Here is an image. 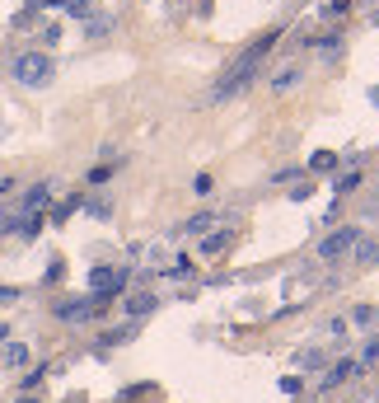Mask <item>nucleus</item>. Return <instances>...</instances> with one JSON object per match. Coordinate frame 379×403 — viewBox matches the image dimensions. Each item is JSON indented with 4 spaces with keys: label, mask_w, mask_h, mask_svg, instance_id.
<instances>
[{
    "label": "nucleus",
    "mask_w": 379,
    "mask_h": 403,
    "mask_svg": "<svg viewBox=\"0 0 379 403\" xmlns=\"http://www.w3.org/2000/svg\"><path fill=\"white\" fill-rule=\"evenodd\" d=\"M277 43H281V28H272V33H262V38H257V43H253V47H248V52L235 61V70H230V75H225L220 85L211 90V103H230L235 94H244V90H248V80L257 75V66L267 61V52H272Z\"/></svg>",
    "instance_id": "obj_1"
},
{
    "label": "nucleus",
    "mask_w": 379,
    "mask_h": 403,
    "mask_svg": "<svg viewBox=\"0 0 379 403\" xmlns=\"http://www.w3.org/2000/svg\"><path fill=\"white\" fill-rule=\"evenodd\" d=\"M10 70H14V80H19L23 90H47L56 80V61L47 52H19Z\"/></svg>",
    "instance_id": "obj_2"
},
{
    "label": "nucleus",
    "mask_w": 379,
    "mask_h": 403,
    "mask_svg": "<svg viewBox=\"0 0 379 403\" xmlns=\"http://www.w3.org/2000/svg\"><path fill=\"white\" fill-rule=\"evenodd\" d=\"M356 244H361V225H337L333 235L319 239V258H324V263H337V258L351 253Z\"/></svg>",
    "instance_id": "obj_3"
},
{
    "label": "nucleus",
    "mask_w": 379,
    "mask_h": 403,
    "mask_svg": "<svg viewBox=\"0 0 379 403\" xmlns=\"http://www.w3.org/2000/svg\"><path fill=\"white\" fill-rule=\"evenodd\" d=\"M127 281H132V272H127V268H94V272H90V295L103 305L108 295L127 291Z\"/></svg>",
    "instance_id": "obj_4"
},
{
    "label": "nucleus",
    "mask_w": 379,
    "mask_h": 403,
    "mask_svg": "<svg viewBox=\"0 0 379 403\" xmlns=\"http://www.w3.org/2000/svg\"><path fill=\"white\" fill-rule=\"evenodd\" d=\"M52 314L61 324H90L94 314H99V300H94V295H66V300L52 305Z\"/></svg>",
    "instance_id": "obj_5"
},
{
    "label": "nucleus",
    "mask_w": 379,
    "mask_h": 403,
    "mask_svg": "<svg viewBox=\"0 0 379 403\" xmlns=\"http://www.w3.org/2000/svg\"><path fill=\"white\" fill-rule=\"evenodd\" d=\"M52 192H56V183H33V188L19 197V206H14L10 216H43V206L52 202Z\"/></svg>",
    "instance_id": "obj_6"
},
{
    "label": "nucleus",
    "mask_w": 379,
    "mask_h": 403,
    "mask_svg": "<svg viewBox=\"0 0 379 403\" xmlns=\"http://www.w3.org/2000/svg\"><path fill=\"white\" fill-rule=\"evenodd\" d=\"M230 244H235V225L220 221V225H211V235H201V244H197V248H201L206 258H215V253H225Z\"/></svg>",
    "instance_id": "obj_7"
},
{
    "label": "nucleus",
    "mask_w": 379,
    "mask_h": 403,
    "mask_svg": "<svg viewBox=\"0 0 379 403\" xmlns=\"http://www.w3.org/2000/svg\"><path fill=\"white\" fill-rule=\"evenodd\" d=\"M309 47H314V56H319V61H328V66H333V61H342V33H314L309 38Z\"/></svg>",
    "instance_id": "obj_8"
},
{
    "label": "nucleus",
    "mask_w": 379,
    "mask_h": 403,
    "mask_svg": "<svg viewBox=\"0 0 379 403\" xmlns=\"http://www.w3.org/2000/svg\"><path fill=\"white\" fill-rule=\"evenodd\" d=\"M211 225H220V216L215 211H197V216H188V221L174 230V239H188V235H201V230H211Z\"/></svg>",
    "instance_id": "obj_9"
},
{
    "label": "nucleus",
    "mask_w": 379,
    "mask_h": 403,
    "mask_svg": "<svg viewBox=\"0 0 379 403\" xmlns=\"http://www.w3.org/2000/svg\"><path fill=\"white\" fill-rule=\"evenodd\" d=\"M356 357H342V361H333V366H328V375H324V389H337V384L342 380H351V375H356Z\"/></svg>",
    "instance_id": "obj_10"
},
{
    "label": "nucleus",
    "mask_w": 379,
    "mask_h": 403,
    "mask_svg": "<svg viewBox=\"0 0 379 403\" xmlns=\"http://www.w3.org/2000/svg\"><path fill=\"white\" fill-rule=\"evenodd\" d=\"M0 361H5L10 370H23L28 361H33V352L23 347V342H5V347H0Z\"/></svg>",
    "instance_id": "obj_11"
},
{
    "label": "nucleus",
    "mask_w": 379,
    "mask_h": 403,
    "mask_svg": "<svg viewBox=\"0 0 379 403\" xmlns=\"http://www.w3.org/2000/svg\"><path fill=\"white\" fill-rule=\"evenodd\" d=\"M155 305H159V295H150V291L127 295V314H132V319H145V314H155Z\"/></svg>",
    "instance_id": "obj_12"
},
{
    "label": "nucleus",
    "mask_w": 379,
    "mask_h": 403,
    "mask_svg": "<svg viewBox=\"0 0 379 403\" xmlns=\"http://www.w3.org/2000/svg\"><path fill=\"white\" fill-rule=\"evenodd\" d=\"M337 164H342V155H333V150H314L309 155V174H337Z\"/></svg>",
    "instance_id": "obj_13"
},
{
    "label": "nucleus",
    "mask_w": 379,
    "mask_h": 403,
    "mask_svg": "<svg viewBox=\"0 0 379 403\" xmlns=\"http://www.w3.org/2000/svg\"><path fill=\"white\" fill-rule=\"evenodd\" d=\"M47 5H52V10H66L70 19H90V14H94L90 0H47Z\"/></svg>",
    "instance_id": "obj_14"
},
{
    "label": "nucleus",
    "mask_w": 379,
    "mask_h": 403,
    "mask_svg": "<svg viewBox=\"0 0 379 403\" xmlns=\"http://www.w3.org/2000/svg\"><path fill=\"white\" fill-rule=\"evenodd\" d=\"M295 85H300V66H281L277 75H272V90H277V94L295 90Z\"/></svg>",
    "instance_id": "obj_15"
},
{
    "label": "nucleus",
    "mask_w": 379,
    "mask_h": 403,
    "mask_svg": "<svg viewBox=\"0 0 379 403\" xmlns=\"http://www.w3.org/2000/svg\"><path fill=\"white\" fill-rule=\"evenodd\" d=\"M361 188V169H342L333 183V197H346V192H356Z\"/></svg>",
    "instance_id": "obj_16"
},
{
    "label": "nucleus",
    "mask_w": 379,
    "mask_h": 403,
    "mask_svg": "<svg viewBox=\"0 0 379 403\" xmlns=\"http://www.w3.org/2000/svg\"><path fill=\"white\" fill-rule=\"evenodd\" d=\"M80 206H85V197H66V202H56V206H52V221L61 225V221H66L70 211H80Z\"/></svg>",
    "instance_id": "obj_17"
},
{
    "label": "nucleus",
    "mask_w": 379,
    "mask_h": 403,
    "mask_svg": "<svg viewBox=\"0 0 379 403\" xmlns=\"http://www.w3.org/2000/svg\"><path fill=\"white\" fill-rule=\"evenodd\" d=\"M375 361H379V337H365V342H361L356 366H375Z\"/></svg>",
    "instance_id": "obj_18"
},
{
    "label": "nucleus",
    "mask_w": 379,
    "mask_h": 403,
    "mask_svg": "<svg viewBox=\"0 0 379 403\" xmlns=\"http://www.w3.org/2000/svg\"><path fill=\"white\" fill-rule=\"evenodd\" d=\"M38 10H43V0H28V5H23V10L14 14V28H28V23L38 19Z\"/></svg>",
    "instance_id": "obj_19"
},
{
    "label": "nucleus",
    "mask_w": 379,
    "mask_h": 403,
    "mask_svg": "<svg viewBox=\"0 0 379 403\" xmlns=\"http://www.w3.org/2000/svg\"><path fill=\"white\" fill-rule=\"evenodd\" d=\"M108 28H112V19H103V14H90V19H85V33L90 38H103Z\"/></svg>",
    "instance_id": "obj_20"
},
{
    "label": "nucleus",
    "mask_w": 379,
    "mask_h": 403,
    "mask_svg": "<svg viewBox=\"0 0 379 403\" xmlns=\"http://www.w3.org/2000/svg\"><path fill=\"white\" fill-rule=\"evenodd\" d=\"M351 324L370 328V324H375V305H356V310H351Z\"/></svg>",
    "instance_id": "obj_21"
},
{
    "label": "nucleus",
    "mask_w": 379,
    "mask_h": 403,
    "mask_svg": "<svg viewBox=\"0 0 379 403\" xmlns=\"http://www.w3.org/2000/svg\"><path fill=\"white\" fill-rule=\"evenodd\" d=\"M346 10H351V0H328V5H324L319 14H324V19H342Z\"/></svg>",
    "instance_id": "obj_22"
},
{
    "label": "nucleus",
    "mask_w": 379,
    "mask_h": 403,
    "mask_svg": "<svg viewBox=\"0 0 379 403\" xmlns=\"http://www.w3.org/2000/svg\"><path fill=\"white\" fill-rule=\"evenodd\" d=\"M169 277H174V281H188V277H192V258H174Z\"/></svg>",
    "instance_id": "obj_23"
},
{
    "label": "nucleus",
    "mask_w": 379,
    "mask_h": 403,
    "mask_svg": "<svg viewBox=\"0 0 379 403\" xmlns=\"http://www.w3.org/2000/svg\"><path fill=\"white\" fill-rule=\"evenodd\" d=\"M66 277V263H61V258H52V263H47V272H43V281H61Z\"/></svg>",
    "instance_id": "obj_24"
},
{
    "label": "nucleus",
    "mask_w": 379,
    "mask_h": 403,
    "mask_svg": "<svg viewBox=\"0 0 379 403\" xmlns=\"http://www.w3.org/2000/svg\"><path fill=\"white\" fill-rule=\"evenodd\" d=\"M211 188H215V183H211V174H197V179H192V192H197V197H206Z\"/></svg>",
    "instance_id": "obj_25"
},
{
    "label": "nucleus",
    "mask_w": 379,
    "mask_h": 403,
    "mask_svg": "<svg viewBox=\"0 0 379 403\" xmlns=\"http://www.w3.org/2000/svg\"><path fill=\"white\" fill-rule=\"evenodd\" d=\"M85 211H90V216H112V206H108V202H99V197H94V202H85Z\"/></svg>",
    "instance_id": "obj_26"
},
{
    "label": "nucleus",
    "mask_w": 379,
    "mask_h": 403,
    "mask_svg": "<svg viewBox=\"0 0 379 403\" xmlns=\"http://www.w3.org/2000/svg\"><path fill=\"white\" fill-rule=\"evenodd\" d=\"M300 375H286V380H281V394H290V399H295V394H300Z\"/></svg>",
    "instance_id": "obj_27"
},
{
    "label": "nucleus",
    "mask_w": 379,
    "mask_h": 403,
    "mask_svg": "<svg viewBox=\"0 0 379 403\" xmlns=\"http://www.w3.org/2000/svg\"><path fill=\"white\" fill-rule=\"evenodd\" d=\"M38 380H43V366H33L28 375H23V389H38Z\"/></svg>",
    "instance_id": "obj_28"
},
{
    "label": "nucleus",
    "mask_w": 379,
    "mask_h": 403,
    "mask_svg": "<svg viewBox=\"0 0 379 403\" xmlns=\"http://www.w3.org/2000/svg\"><path fill=\"white\" fill-rule=\"evenodd\" d=\"M300 366H324V352H300Z\"/></svg>",
    "instance_id": "obj_29"
},
{
    "label": "nucleus",
    "mask_w": 379,
    "mask_h": 403,
    "mask_svg": "<svg viewBox=\"0 0 379 403\" xmlns=\"http://www.w3.org/2000/svg\"><path fill=\"white\" fill-rule=\"evenodd\" d=\"M19 300V286H0V305H14Z\"/></svg>",
    "instance_id": "obj_30"
},
{
    "label": "nucleus",
    "mask_w": 379,
    "mask_h": 403,
    "mask_svg": "<svg viewBox=\"0 0 379 403\" xmlns=\"http://www.w3.org/2000/svg\"><path fill=\"white\" fill-rule=\"evenodd\" d=\"M5 192H14V179H0V197H5Z\"/></svg>",
    "instance_id": "obj_31"
},
{
    "label": "nucleus",
    "mask_w": 379,
    "mask_h": 403,
    "mask_svg": "<svg viewBox=\"0 0 379 403\" xmlns=\"http://www.w3.org/2000/svg\"><path fill=\"white\" fill-rule=\"evenodd\" d=\"M370 99H375V108H379V85H375V90H370Z\"/></svg>",
    "instance_id": "obj_32"
},
{
    "label": "nucleus",
    "mask_w": 379,
    "mask_h": 403,
    "mask_svg": "<svg viewBox=\"0 0 379 403\" xmlns=\"http://www.w3.org/2000/svg\"><path fill=\"white\" fill-rule=\"evenodd\" d=\"M19 403H38V399H19Z\"/></svg>",
    "instance_id": "obj_33"
}]
</instances>
